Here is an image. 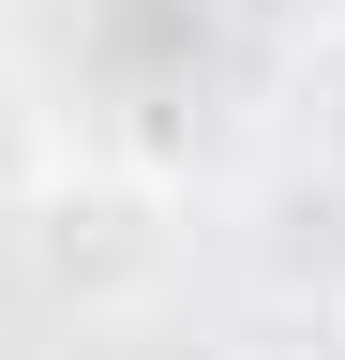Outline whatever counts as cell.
Returning <instances> with one entry per match:
<instances>
[{"label": "cell", "mask_w": 345, "mask_h": 360, "mask_svg": "<svg viewBox=\"0 0 345 360\" xmlns=\"http://www.w3.org/2000/svg\"><path fill=\"white\" fill-rule=\"evenodd\" d=\"M30 255H46V285H75V300H136L165 270V195L150 180H46Z\"/></svg>", "instance_id": "cell-1"}, {"label": "cell", "mask_w": 345, "mask_h": 360, "mask_svg": "<svg viewBox=\"0 0 345 360\" xmlns=\"http://www.w3.org/2000/svg\"><path fill=\"white\" fill-rule=\"evenodd\" d=\"M255 285L345 315V180L330 165H285L271 195H255Z\"/></svg>", "instance_id": "cell-2"}, {"label": "cell", "mask_w": 345, "mask_h": 360, "mask_svg": "<svg viewBox=\"0 0 345 360\" xmlns=\"http://www.w3.org/2000/svg\"><path fill=\"white\" fill-rule=\"evenodd\" d=\"M226 15L271 45V60H315V45H345V0H226Z\"/></svg>", "instance_id": "cell-3"}]
</instances>
